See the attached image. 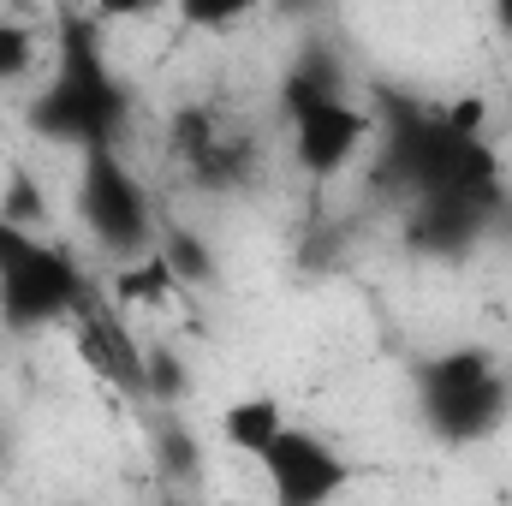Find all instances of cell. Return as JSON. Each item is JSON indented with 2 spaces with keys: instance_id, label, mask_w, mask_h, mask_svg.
Instances as JSON below:
<instances>
[{
  "instance_id": "1",
  "label": "cell",
  "mask_w": 512,
  "mask_h": 506,
  "mask_svg": "<svg viewBox=\"0 0 512 506\" xmlns=\"http://www.w3.org/2000/svg\"><path fill=\"white\" fill-rule=\"evenodd\" d=\"M382 137V179L399 185L411 203L423 197H477V203H501V155L483 131V102H447V108H423V102H393L387 96L376 114Z\"/></svg>"
},
{
  "instance_id": "2",
  "label": "cell",
  "mask_w": 512,
  "mask_h": 506,
  "mask_svg": "<svg viewBox=\"0 0 512 506\" xmlns=\"http://www.w3.org/2000/svg\"><path fill=\"white\" fill-rule=\"evenodd\" d=\"M131 120V90L114 72L108 48H102V24L84 12L60 18V54H54V78L30 96L24 126L48 143H66L78 155L90 149H120V131Z\"/></svg>"
},
{
  "instance_id": "3",
  "label": "cell",
  "mask_w": 512,
  "mask_h": 506,
  "mask_svg": "<svg viewBox=\"0 0 512 506\" xmlns=\"http://www.w3.org/2000/svg\"><path fill=\"white\" fill-rule=\"evenodd\" d=\"M423 429L441 447H477L512 417V370L489 346H447L411 370Z\"/></svg>"
},
{
  "instance_id": "4",
  "label": "cell",
  "mask_w": 512,
  "mask_h": 506,
  "mask_svg": "<svg viewBox=\"0 0 512 506\" xmlns=\"http://www.w3.org/2000/svg\"><path fill=\"white\" fill-rule=\"evenodd\" d=\"M90 298L96 292H90L78 256L0 215V328L6 334L72 328V316Z\"/></svg>"
},
{
  "instance_id": "5",
  "label": "cell",
  "mask_w": 512,
  "mask_h": 506,
  "mask_svg": "<svg viewBox=\"0 0 512 506\" xmlns=\"http://www.w3.org/2000/svg\"><path fill=\"white\" fill-rule=\"evenodd\" d=\"M78 227L114 256L120 268L143 262L155 251V203L143 191V179L131 173V161L120 149H90L78 155Z\"/></svg>"
},
{
  "instance_id": "6",
  "label": "cell",
  "mask_w": 512,
  "mask_h": 506,
  "mask_svg": "<svg viewBox=\"0 0 512 506\" xmlns=\"http://www.w3.org/2000/svg\"><path fill=\"white\" fill-rule=\"evenodd\" d=\"M256 465H262V483H268L274 506H334L358 477V465L310 423H286L262 447Z\"/></svg>"
},
{
  "instance_id": "7",
  "label": "cell",
  "mask_w": 512,
  "mask_h": 506,
  "mask_svg": "<svg viewBox=\"0 0 512 506\" xmlns=\"http://www.w3.org/2000/svg\"><path fill=\"white\" fill-rule=\"evenodd\" d=\"M292 126V161L310 179H334L346 173L370 143H376V114L352 96H322V102H292L280 108Z\"/></svg>"
},
{
  "instance_id": "8",
  "label": "cell",
  "mask_w": 512,
  "mask_h": 506,
  "mask_svg": "<svg viewBox=\"0 0 512 506\" xmlns=\"http://www.w3.org/2000/svg\"><path fill=\"white\" fill-rule=\"evenodd\" d=\"M173 161L197 179V185H209V191H245L256 173V143L245 137L239 126H227L215 108H185V114H173Z\"/></svg>"
},
{
  "instance_id": "9",
  "label": "cell",
  "mask_w": 512,
  "mask_h": 506,
  "mask_svg": "<svg viewBox=\"0 0 512 506\" xmlns=\"http://www.w3.org/2000/svg\"><path fill=\"white\" fill-rule=\"evenodd\" d=\"M72 346L96 381H108L126 399H149V346L126 328V316H114V304L90 298L72 316Z\"/></svg>"
},
{
  "instance_id": "10",
  "label": "cell",
  "mask_w": 512,
  "mask_h": 506,
  "mask_svg": "<svg viewBox=\"0 0 512 506\" xmlns=\"http://www.w3.org/2000/svg\"><path fill=\"white\" fill-rule=\"evenodd\" d=\"M495 209L501 203H477V197H423L405 215V239L423 256H465L483 245Z\"/></svg>"
},
{
  "instance_id": "11",
  "label": "cell",
  "mask_w": 512,
  "mask_h": 506,
  "mask_svg": "<svg viewBox=\"0 0 512 506\" xmlns=\"http://www.w3.org/2000/svg\"><path fill=\"white\" fill-rule=\"evenodd\" d=\"M286 423H292V417L280 411L274 393H245V399H233V405L221 411V441H227L233 453H245V459H262V447H268Z\"/></svg>"
},
{
  "instance_id": "12",
  "label": "cell",
  "mask_w": 512,
  "mask_h": 506,
  "mask_svg": "<svg viewBox=\"0 0 512 506\" xmlns=\"http://www.w3.org/2000/svg\"><path fill=\"white\" fill-rule=\"evenodd\" d=\"M179 292V274L167 268V256L149 251L143 262H126L120 274H114V298L120 304H167Z\"/></svg>"
},
{
  "instance_id": "13",
  "label": "cell",
  "mask_w": 512,
  "mask_h": 506,
  "mask_svg": "<svg viewBox=\"0 0 512 506\" xmlns=\"http://www.w3.org/2000/svg\"><path fill=\"white\" fill-rule=\"evenodd\" d=\"M30 66H36V36L18 18H0V90L6 84H24Z\"/></svg>"
},
{
  "instance_id": "14",
  "label": "cell",
  "mask_w": 512,
  "mask_h": 506,
  "mask_svg": "<svg viewBox=\"0 0 512 506\" xmlns=\"http://www.w3.org/2000/svg\"><path fill=\"white\" fill-rule=\"evenodd\" d=\"M155 251L167 256V268L179 274V286H197V280H209V274H215V256L203 251L191 233H161V245H155Z\"/></svg>"
},
{
  "instance_id": "15",
  "label": "cell",
  "mask_w": 512,
  "mask_h": 506,
  "mask_svg": "<svg viewBox=\"0 0 512 506\" xmlns=\"http://www.w3.org/2000/svg\"><path fill=\"white\" fill-rule=\"evenodd\" d=\"M0 215L6 221H18V227H42V197H36V179H30V167H6V197H0Z\"/></svg>"
},
{
  "instance_id": "16",
  "label": "cell",
  "mask_w": 512,
  "mask_h": 506,
  "mask_svg": "<svg viewBox=\"0 0 512 506\" xmlns=\"http://www.w3.org/2000/svg\"><path fill=\"white\" fill-rule=\"evenodd\" d=\"M155 459H161V477H191L197 471V441L179 423H161L155 429Z\"/></svg>"
},
{
  "instance_id": "17",
  "label": "cell",
  "mask_w": 512,
  "mask_h": 506,
  "mask_svg": "<svg viewBox=\"0 0 512 506\" xmlns=\"http://www.w3.org/2000/svg\"><path fill=\"white\" fill-rule=\"evenodd\" d=\"M179 393H185V364L161 340V346H149V399H179Z\"/></svg>"
},
{
  "instance_id": "18",
  "label": "cell",
  "mask_w": 512,
  "mask_h": 506,
  "mask_svg": "<svg viewBox=\"0 0 512 506\" xmlns=\"http://www.w3.org/2000/svg\"><path fill=\"white\" fill-rule=\"evenodd\" d=\"M495 24H501V30L512 36V6H495Z\"/></svg>"
},
{
  "instance_id": "19",
  "label": "cell",
  "mask_w": 512,
  "mask_h": 506,
  "mask_svg": "<svg viewBox=\"0 0 512 506\" xmlns=\"http://www.w3.org/2000/svg\"><path fill=\"white\" fill-rule=\"evenodd\" d=\"M161 506H173V501H161Z\"/></svg>"
}]
</instances>
